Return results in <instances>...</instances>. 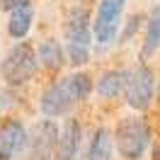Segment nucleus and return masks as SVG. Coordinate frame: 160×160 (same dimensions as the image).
Segmentation results:
<instances>
[{"mask_svg":"<svg viewBox=\"0 0 160 160\" xmlns=\"http://www.w3.org/2000/svg\"><path fill=\"white\" fill-rule=\"evenodd\" d=\"M0 73L10 85H22L37 73V51L27 41H17L0 63Z\"/></svg>","mask_w":160,"mask_h":160,"instance_id":"obj_1","label":"nucleus"},{"mask_svg":"<svg viewBox=\"0 0 160 160\" xmlns=\"http://www.w3.org/2000/svg\"><path fill=\"white\" fill-rule=\"evenodd\" d=\"M117 148L126 160H138L148 148V126L138 117H124L114 131Z\"/></svg>","mask_w":160,"mask_h":160,"instance_id":"obj_2","label":"nucleus"},{"mask_svg":"<svg viewBox=\"0 0 160 160\" xmlns=\"http://www.w3.org/2000/svg\"><path fill=\"white\" fill-rule=\"evenodd\" d=\"M126 102L131 109L143 112L153 100V70L141 66V68L126 73Z\"/></svg>","mask_w":160,"mask_h":160,"instance_id":"obj_3","label":"nucleus"},{"mask_svg":"<svg viewBox=\"0 0 160 160\" xmlns=\"http://www.w3.org/2000/svg\"><path fill=\"white\" fill-rule=\"evenodd\" d=\"M126 0H102L97 8V17H95V39L102 46H107L114 41L117 29H119V20L124 12Z\"/></svg>","mask_w":160,"mask_h":160,"instance_id":"obj_4","label":"nucleus"},{"mask_svg":"<svg viewBox=\"0 0 160 160\" xmlns=\"http://www.w3.org/2000/svg\"><path fill=\"white\" fill-rule=\"evenodd\" d=\"M58 133L56 124L51 119L39 121L34 131H32L29 141H27V148H29V160H51L56 153V143H58Z\"/></svg>","mask_w":160,"mask_h":160,"instance_id":"obj_5","label":"nucleus"},{"mask_svg":"<svg viewBox=\"0 0 160 160\" xmlns=\"http://www.w3.org/2000/svg\"><path fill=\"white\" fill-rule=\"evenodd\" d=\"M29 133L17 119H8L0 126V160L17 158L22 150L27 148Z\"/></svg>","mask_w":160,"mask_h":160,"instance_id":"obj_6","label":"nucleus"},{"mask_svg":"<svg viewBox=\"0 0 160 160\" xmlns=\"http://www.w3.org/2000/svg\"><path fill=\"white\" fill-rule=\"evenodd\" d=\"M66 41L68 44H80L90 46L92 34H90V12L85 8H73L66 20Z\"/></svg>","mask_w":160,"mask_h":160,"instance_id":"obj_7","label":"nucleus"},{"mask_svg":"<svg viewBox=\"0 0 160 160\" xmlns=\"http://www.w3.org/2000/svg\"><path fill=\"white\" fill-rule=\"evenodd\" d=\"M73 97L68 95L66 90V85H63V80L61 82H53L49 90L41 95V112L46 114V117H63V114H68L73 109Z\"/></svg>","mask_w":160,"mask_h":160,"instance_id":"obj_8","label":"nucleus"},{"mask_svg":"<svg viewBox=\"0 0 160 160\" xmlns=\"http://www.w3.org/2000/svg\"><path fill=\"white\" fill-rule=\"evenodd\" d=\"M80 146V126L75 119H68L63 124V129L58 133V143H56V153L53 160H73Z\"/></svg>","mask_w":160,"mask_h":160,"instance_id":"obj_9","label":"nucleus"},{"mask_svg":"<svg viewBox=\"0 0 160 160\" xmlns=\"http://www.w3.org/2000/svg\"><path fill=\"white\" fill-rule=\"evenodd\" d=\"M32 17H34V8L27 0L24 5H20L17 10L10 12V22H8V32L12 39H24L27 32L32 29Z\"/></svg>","mask_w":160,"mask_h":160,"instance_id":"obj_10","label":"nucleus"},{"mask_svg":"<svg viewBox=\"0 0 160 160\" xmlns=\"http://www.w3.org/2000/svg\"><path fill=\"white\" fill-rule=\"evenodd\" d=\"M88 160H112V131L109 129H97L90 141V153Z\"/></svg>","mask_w":160,"mask_h":160,"instance_id":"obj_11","label":"nucleus"},{"mask_svg":"<svg viewBox=\"0 0 160 160\" xmlns=\"http://www.w3.org/2000/svg\"><path fill=\"white\" fill-rule=\"evenodd\" d=\"M63 53H66V49L61 46L58 41H53V39H46V41H41V46H39V61H41V66L44 68H49V70H58L61 66H63Z\"/></svg>","mask_w":160,"mask_h":160,"instance_id":"obj_12","label":"nucleus"},{"mask_svg":"<svg viewBox=\"0 0 160 160\" xmlns=\"http://www.w3.org/2000/svg\"><path fill=\"white\" fill-rule=\"evenodd\" d=\"M126 88V73H121V70H109V73H104L97 82V92H100L102 97H117L121 90Z\"/></svg>","mask_w":160,"mask_h":160,"instance_id":"obj_13","label":"nucleus"},{"mask_svg":"<svg viewBox=\"0 0 160 160\" xmlns=\"http://www.w3.org/2000/svg\"><path fill=\"white\" fill-rule=\"evenodd\" d=\"M63 85H66L68 95L73 97V102L85 100L92 90V80H90V75H85V73H73L68 78H63Z\"/></svg>","mask_w":160,"mask_h":160,"instance_id":"obj_14","label":"nucleus"},{"mask_svg":"<svg viewBox=\"0 0 160 160\" xmlns=\"http://www.w3.org/2000/svg\"><path fill=\"white\" fill-rule=\"evenodd\" d=\"M158 46H160V8H155L150 12V20H148V32H146L143 49H141V58L146 61Z\"/></svg>","mask_w":160,"mask_h":160,"instance_id":"obj_15","label":"nucleus"},{"mask_svg":"<svg viewBox=\"0 0 160 160\" xmlns=\"http://www.w3.org/2000/svg\"><path fill=\"white\" fill-rule=\"evenodd\" d=\"M66 56L73 66H85L90 61V46H80V44H68L66 46Z\"/></svg>","mask_w":160,"mask_h":160,"instance_id":"obj_16","label":"nucleus"},{"mask_svg":"<svg viewBox=\"0 0 160 160\" xmlns=\"http://www.w3.org/2000/svg\"><path fill=\"white\" fill-rule=\"evenodd\" d=\"M138 22H141V15H133V17L129 20V24H126V32H124V37H121L124 41L129 39L131 34H136V29H138Z\"/></svg>","mask_w":160,"mask_h":160,"instance_id":"obj_17","label":"nucleus"},{"mask_svg":"<svg viewBox=\"0 0 160 160\" xmlns=\"http://www.w3.org/2000/svg\"><path fill=\"white\" fill-rule=\"evenodd\" d=\"M27 0H0V10H8V12H12V10H17L20 5H24Z\"/></svg>","mask_w":160,"mask_h":160,"instance_id":"obj_18","label":"nucleus"},{"mask_svg":"<svg viewBox=\"0 0 160 160\" xmlns=\"http://www.w3.org/2000/svg\"><path fill=\"white\" fill-rule=\"evenodd\" d=\"M153 160H160V148H155V150H153Z\"/></svg>","mask_w":160,"mask_h":160,"instance_id":"obj_19","label":"nucleus"},{"mask_svg":"<svg viewBox=\"0 0 160 160\" xmlns=\"http://www.w3.org/2000/svg\"><path fill=\"white\" fill-rule=\"evenodd\" d=\"M158 95H160V88H158Z\"/></svg>","mask_w":160,"mask_h":160,"instance_id":"obj_20","label":"nucleus"}]
</instances>
